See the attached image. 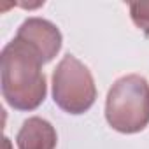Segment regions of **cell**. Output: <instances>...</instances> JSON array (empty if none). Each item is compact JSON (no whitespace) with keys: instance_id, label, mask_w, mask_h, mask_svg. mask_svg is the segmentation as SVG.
Segmentation results:
<instances>
[{"instance_id":"1","label":"cell","mask_w":149,"mask_h":149,"mask_svg":"<svg viewBox=\"0 0 149 149\" xmlns=\"http://www.w3.org/2000/svg\"><path fill=\"white\" fill-rule=\"evenodd\" d=\"M46 58L40 49L18 35L2 53V90L7 102L16 109H33L46 95L44 74L39 67Z\"/></svg>"},{"instance_id":"2","label":"cell","mask_w":149,"mask_h":149,"mask_svg":"<svg viewBox=\"0 0 149 149\" xmlns=\"http://www.w3.org/2000/svg\"><path fill=\"white\" fill-rule=\"evenodd\" d=\"M107 119L119 132H137L149 123V86L139 76L114 84L107 98Z\"/></svg>"},{"instance_id":"3","label":"cell","mask_w":149,"mask_h":149,"mask_svg":"<svg viewBox=\"0 0 149 149\" xmlns=\"http://www.w3.org/2000/svg\"><path fill=\"white\" fill-rule=\"evenodd\" d=\"M95 100L90 72L74 56H65L54 72V102L72 114L86 111Z\"/></svg>"},{"instance_id":"4","label":"cell","mask_w":149,"mask_h":149,"mask_svg":"<svg viewBox=\"0 0 149 149\" xmlns=\"http://www.w3.org/2000/svg\"><path fill=\"white\" fill-rule=\"evenodd\" d=\"M54 140L56 137L51 125L39 118L28 119L18 135L19 149H53Z\"/></svg>"}]
</instances>
